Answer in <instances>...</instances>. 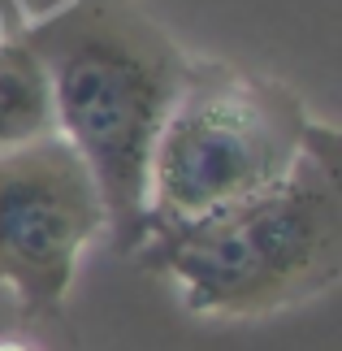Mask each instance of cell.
Returning <instances> with one entry per match:
<instances>
[{"instance_id": "4", "label": "cell", "mask_w": 342, "mask_h": 351, "mask_svg": "<svg viewBox=\"0 0 342 351\" xmlns=\"http://www.w3.org/2000/svg\"><path fill=\"white\" fill-rule=\"evenodd\" d=\"M100 234H108L104 195L57 130L0 152V287L26 321L61 313L78 261Z\"/></svg>"}, {"instance_id": "6", "label": "cell", "mask_w": 342, "mask_h": 351, "mask_svg": "<svg viewBox=\"0 0 342 351\" xmlns=\"http://www.w3.org/2000/svg\"><path fill=\"white\" fill-rule=\"evenodd\" d=\"M0 351H39V347L26 339H0Z\"/></svg>"}, {"instance_id": "5", "label": "cell", "mask_w": 342, "mask_h": 351, "mask_svg": "<svg viewBox=\"0 0 342 351\" xmlns=\"http://www.w3.org/2000/svg\"><path fill=\"white\" fill-rule=\"evenodd\" d=\"M52 134V104L48 83L31 48L13 31L0 39V152Z\"/></svg>"}, {"instance_id": "1", "label": "cell", "mask_w": 342, "mask_h": 351, "mask_svg": "<svg viewBox=\"0 0 342 351\" xmlns=\"http://www.w3.org/2000/svg\"><path fill=\"white\" fill-rule=\"evenodd\" d=\"M18 35L44 70L52 130L91 169L108 239L130 256L143 239L147 160L191 57L134 0H70Z\"/></svg>"}, {"instance_id": "2", "label": "cell", "mask_w": 342, "mask_h": 351, "mask_svg": "<svg viewBox=\"0 0 342 351\" xmlns=\"http://www.w3.org/2000/svg\"><path fill=\"white\" fill-rule=\"evenodd\" d=\"M130 256L169 278L195 317L252 321L325 295L342 274L338 130L269 191L186 226H156Z\"/></svg>"}, {"instance_id": "3", "label": "cell", "mask_w": 342, "mask_h": 351, "mask_svg": "<svg viewBox=\"0 0 342 351\" xmlns=\"http://www.w3.org/2000/svg\"><path fill=\"white\" fill-rule=\"evenodd\" d=\"M334 126L286 83L191 57L147 160L143 234L212 217L282 182Z\"/></svg>"}]
</instances>
